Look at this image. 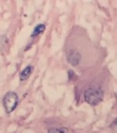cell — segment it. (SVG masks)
Masks as SVG:
<instances>
[{
	"instance_id": "6da1fadb",
	"label": "cell",
	"mask_w": 117,
	"mask_h": 133,
	"mask_svg": "<svg viewBox=\"0 0 117 133\" xmlns=\"http://www.w3.org/2000/svg\"><path fill=\"white\" fill-rule=\"evenodd\" d=\"M103 98V92L99 87H91L84 93V99L91 106L98 105Z\"/></svg>"
},
{
	"instance_id": "7a4b0ae2",
	"label": "cell",
	"mask_w": 117,
	"mask_h": 133,
	"mask_svg": "<svg viewBox=\"0 0 117 133\" xmlns=\"http://www.w3.org/2000/svg\"><path fill=\"white\" fill-rule=\"evenodd\" d=\"M17 104H19V97L16 92L9 91L5 95L3 98V105L7 113H11L12 111H14Z\"/></svg>"
},
{
	"instance_id": "3957f363",
	"label": "cell",
	"mask_w": 117,
	"mask_h": 133,
	"mask_svg": "<svg viewBox=\"0 0 117 133\" xmlns=\"http://www.w3.org/2000/svg\"><path fill=\"white\" fill-rule=\"evenodd\" d=\"M81 54L75 49H69L67 51V60L72 66H77L81 61Z\"/></svg>"
},
{
	"instance_id": "277c9868",
	"label": "cell",
	"mask_w": 117,
	"mask_h": 133,
	"mask_svg": "<svg viewBox=\"0 0 117 133\" xmlns=\"http://www.w3.org/2000/svg\"><path fill=\"white\" fill-rule=\"evenodd\" d=\"M32 70H33V68L31 66H28L27 68H25L19 74V78H20L21 81H25V80L28 79L30 75H31Z\"/></svg>"
},
{
	"instance_id": "5b68a950",
	"label": "cell",
	"mask_w": 117,
	"mask_h": 133,
	"mask_svg": "<svg viewBox=\"0 0 117 133\" xmlns=\"http://www.w3.org/2000/svg\"><path fill=\"white\" fill-rule=\"evenodd\" d=\"M45 28H46V26H45L44 25H42V24L38 25V26L34 28L33 32H32L31 37H35L36 36H39V34L43 33V32H44V30H45Z\"/></svg>"
},
{
	"instance_id": "8992f818",
	"label": "cell",
	"mask_w": 117,
	"mask_h": 133,
	"mask_svg": "<svg viewBox=\"0 0 117 133\" xmlns=\"http://www.w3.org/2000/svg\"><path fill=\"white\" fill-rule=\"evenodd\" d=\"M48 133H73V131H71V129H66V128H60V129H50L48 131Z\"/></svg>"
}]
</instances>
